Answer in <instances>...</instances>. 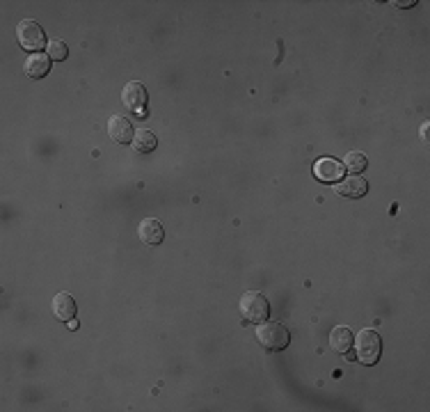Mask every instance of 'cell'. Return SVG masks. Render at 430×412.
<instances>
[{
	"label": "cell",
	"mask_w": 430,
	"mask_h": 412,
	"mask_svg": "<svg viewBox=\"0 0 430 412\" xmlns=\"http://www.w3.org/2000/svg\"><path fill=\"white\" fill-rule=\"evenodd\" d=\"M256 341L261 343L265 350L275 353V350H284L291 343V334L282 323L277 321H261L256 328Z\"/></svg>",
	"instance_id": "obj_1"
},
{
	"label": "cell",
	"mask_w": 430,
	"mask_h": 412,
	"mask_svg": "<svg viewBox=\"0 0 430 412\" xmlns=\"http://www.w3.org/2000/svg\"><path fill=\"white\" fill-rule=\"evenodd\" d=\"M16 39H19V44H21V48L30 51L32 55L42 51L44 46H49L46 34H44V27L32 19H25L16 25Z\"/></svg>",
	"instance_id": "obj_2"
},
{
	"label": "cell",
	"mask_w": 430,
	"mask_h": 412,
	"mask_svg": "<svg viewBox=\"0 0 430 412\" xmlns=\"http://www.w3.org/2000/svg\"><path fill=\"white\" fill-rule=\"evenodd\" d=\"M241 316L245 321H252V323H261L270 316V302L265 298L263 293H256V291H248L241 298Z\"/></svg>",
	"instance_id": "obj_3"
},
{
	"label": "cell",
	"mask_w": 430,
	"mask_h": 412,
	"mask_svg": "<svg viewBox=\"0 0 430 412\" xmlns=\"http://www.w3.org/2000/svg\"><path fill=\"white\" fill-rule=\"evenodd\" d=\"M355 348H357V360L371 367V364L380 360V353H382L380 334L375 332V330H361L357 334V339H355Z\"/></svg>",
	"instance_id": "obj_4"
},
{
	"label": "cell",
	"mask_w": 430,
	"mask_h": 412,
	"mask_svg": "<svg viewBox=\"0 0 430 412\" xmlns=\"http://www.w3.org/2000/svg\"><path fill=\"white\" fill-rule=\"evenodd\" d=\"M121 99H124V106L135 113L138 117H147V87L142 85L140 80H131L124 85V92H121Z\"/></svg>",
	"instance_id": "obj_5"
},
{
	"label": "cell",
	"mask_w": 430,
	"mask_h": 412,
	"mask_svg": "<svg viewBox=\"0 0 430 412\" xmlns=\"http://www.w3.org/2000/svg\"><path fill=\"white\" fill-rule=\"evenodd\" d=\"M344 163H339L337 158H320L313 165V174H316L318 181L323 183H334L339 179H344Z\"/></svg>",
	"instance_id": "obj_6"
},
{
	"label": "cell",
	"mask_w": 430,
	"mask_h": 412,
	"mask_svg": "<svg viewBox=\"0 0 430 412\" xmlns=\"http://www.w3.org/2000/svg\"><path fill=\"white\" fill-rule=\"evenodd\" d=\"M108 133H110L112 140L119 142V144L133 142V137H135L133 124L128 122L124 115H112L110 117V122H108Z\"/></svg>",
	"instance_id": "obj_7"
},
{
	"label": "cell",
	"mask_w": 430,
	"mask_h": 412,
	"mask_svg": "<svg viewBox=\"0 0 430 412\" xmlns=\"http://www.w3.org/2000/svg\"><path fill=\"white\" fill-rule=\"evenodd\" d=\"M334 192H337V195H341V197L359 199V197H364L366 192H368V183H366L364 176L353 174V176L344 179V181H341L337 188H334Z\"/></svg>",
	"instance_id": "obj_8"
},
{
	"label": "cell",
	"mask_w": 430,
	"mask_h": 412,
	"mask_svg": "<svg viewBox=\"0 0 430 412\" xmlns=\"http://www.w3.org/2000/svg\"><path fill=\"white\" fill-rule=\"evenodd\" d=\"M51 309L58 321L69 323L71 319H76V300H73L71 293H58L56 298H53Z\"/></svg>",
	"instance_id": "obj_9"
},
{
	"label": "cell",
	"mask_w": 430,
	"mask_h": 412,
	"mask_svg": "<svg viewBox=\"0 0 430 412\" xmlns=\"http://www.w3.org/2000/svg\"><path fill=\"white\" fill-rule=\"evenodd\" d=\"M138 233H140L142 243H147V245H160L163 243V236H165L160 220H156V218L142 220L140 227H138Z\"/></svg>",
	"instance_id": "obj_10"
},
{
	"label": "cell",
	"mask_w": 430,
	"mask_h": 412,
	"mask_svg": "<svg viewBox=\"0 0 430 412\" xmlns=\"http://www.w3.org/2000/svg\"><path fill=\"white\" fill-rule=\"evenodd\" d=\"M23 71L28 78H44L46 73L51 71V58L49 55H44V53H35V55H30L28 60H25V65H23Z\"/></svg>",
	"instance_id": "obj_11"
},
{
	"label": "cell",
	"mask_w": 430,
	"mask_h": 412,
	"mask_svg": "<svg viewBox=\"0 0 430 412\" xmlns=\"http://www.w3.org/2000/svg\"><path fill=\"white\" fill-rule=\"evenodd\" d=\"M353 346V332L348 330L346 325H337L330 332V348L334 350V353H348Z\"/></svg>",
	"instance_id": "obj_12"
},
{
	"label": "cell",
	"mask_w": 430,
	"mask_h": 412,
	"mask_svg": "<svg viewBox=\"0 0 430 412\" xmlns=\"http://www.w3.org/2000/svg\"><path fill=\"white\" fill-rule=\"evenodd\" d=\"M158 147V137H156L152 130H135L133 137V149L140 151V154H149Z\"/></svg>",
	"instance_id": "obj_13"
},
{
	"label": "cell",
	"mask_w": 430,
	"mask_h": 412,
	"mask_svg": "<svg viewBox=\"0 0 430 412\" xmlns=\"http://www.w3.org/2000/svg\"><path fill=\"white\" fill-rule=\"evenodd\" d=\"M366 165H368V161L361 151H350V154H346V158H344V168L350 172H364Z\"/></svg>",
	"instance_id": "obj_14"
},
{
	"label": "cell",
	"mask_w": 430,
	"mask_h": 412,
	"mask_svg": "<svg viewBox=\"0 0 430 412\" xmlns=\"http://www.w3.org/2000/svg\"><path fill=\"white\" fill-rule=\"evenodd\" d=\"M46 55H49L51 60H67V55H69V46L64 44L62 39H51L49 46H46Z\"/></svg>",
	"instance_id": "obj_15"
},
{
	"label": "cell",
	"mask_w": 430,
	"mask_h": 412,
	"mask_svg": "<svg viewBox=\"0 0 430 412\" xmlns=\"http://www.w3.org/2000/svg\"><path fill=\"white\" fill-rule=\"evenodd\" d=\"M67 325H69L71 330H76V328H78V321H76V319H71L69 323H67Z\"/></svg>",
	"instance_id": "obj_16"
}]
</instances>
